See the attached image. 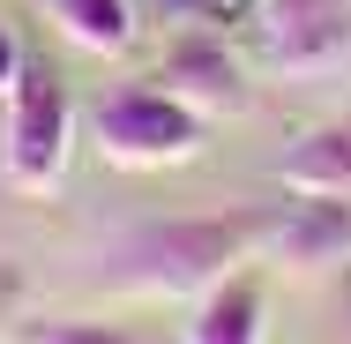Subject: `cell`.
Here are the masks:
<instances>
[{
    "mask_svg": "<svg viewBox=\"0 0 351 344\" xmlns=\"http://www.w3.org/2000/svg\"><path fill=\"white\" fill-rule=\"evenodd\" d=\"M187 344H262V277L239 270L217 292H202L195 322H187Z\"/></svg>",
    "mask_w": 351,
    "mask_h": 344,
    "instance_id": "8",
    "label": "cell"
},
{
    "mask_svg": "<svg viewBox=\"0 0 351 344\" xmlns=\"http://www.w3.org/2000/svg\"><path fill=\"white\" fill-rule=\"evenodd\" d=\"M262 30H269L277 68H322V60L344 53L351 15L344 0H262Z\"/></svg>",
    "mask_w": 351,
    "mask_h": 344,
    "instance_id": "4",
    "label": "cell"
},
{
    "mask_svg": "<svg viewBox=\"0 0 351 344\" xmlns=\"http://www.w3.org/2000/svg\"><path fill=\"white\" fill-rule=\"evenodd\" d=\"M75 128H82V113H75L68 82L45 60H30L23 82L8 90V142H0L8 187L15 195H53L60 172H68V157H75Z\"/></svg>",
    "mask_w": 351,
    "mask_h": 344,
    "instance_id": "2",
    "label": "cell"
},
{
    "mask_svg": "<svg viewBox=\"0 0 351 344\" xmlns=\"http://www.w3.org/2000/svg\"><path fill=\"white\" fill-rule=\"evenodd\" d=\"M23 68H30V53H23V38H15L8 23H0V98H8L15 82H23Z\"/></svg>",
    "mask_w": 351,
    "mask_h": 344,
    "instance_id": "11",
    "label": "cell"
},
{
    "mask_svg": "<svg viewBox=\"0 0 351 344\" xmlns=\"http://www.w3.org/2000/svg\"><path fill=\"white\" fill-rule=\"evenodd\" d=\"M90 142L120 172H165L202 150V113H187L172 90H112L90 105Z\"/></svg>",
    "mask_w": 351,
    "mask_h": 344,
    "instance_id": "3",
    "label": "cell"
},
{
    "mask_svg": "<svg viewBox=\"0 0 351 344\" xmlns=\"http://www.w3.org/2000/svg\"><path fill=\"white\" fill-rule=\"evenodd\" d=\"M277 187L284 195H351V120L306 128L277 157Z\"/></svg>",
    "mask_w": 351,
    "mask_h": 344,
    "instance_id": "7",
    "label": "cell"
},
{
    "mask_svg": "<svg viewBox=\"0 0 351 344\" xmlns=\"http://www.w3.org/2000/svg\"><path fill=\"white\" fill-rule=\"evenodd\" d=\"M15 344H142V337L120 322H30Z\"/></svg>",
    "mask_w": 351,
    "mask_h": 344,
    "instance_id": "10",
    "label": "cell"
},
{
    "mask_svg": "<svg viewBox=\"0 0 351 344\" xmlns=\"http://www.w3.org/2000/svg\"><path fill=\"white\" fill-rule=\"evenodd\" d=\"M277 217L269 209H210V217H165V225H142L135 240L112 255L120 284L142 299H202L224 277H239L262 247H269Z\"/></svg>",
    "mask_w": 351,
    "mask_h": 344,
    "instance_id": "1",
    "label": "cell"
},
{
    "mask_svg": "<svg viewBox=\"0 0 351 344\" xmlns=\"http://www.w3.org/2000/svg\"><path fill=\"white\" fill-rule=\"evenodd\" d=\"M165 90L187 105V113H239L247 105V82H239V60L217 45V38H172L165 45Z\"/></svg>",
    "mask_w": 351,
    "mask_h": 344,
    "instance_id": "5",
    "label": "cell"
},
{
    "mask_svg": "<svg viewBox=\"0 0 351 344\" xmlns=\"http://www.w3.org/2000/svg\"><path fill=\"white\" fill-rule=\"evenodd\" d=\"M53 15H60V30H68L82 53H120L135 38L128 0H53Z\"/></svg>",
    "mask_w": 351,
    "mask_h": 344,
    "instance_id": "9",
    "label": "cell"
},
{
    "mask_svg": "<svg viewBox=\"0 0 351 344\" xmlns=\"http://www.w3.org/2000/svg\"><path fill=\"white\" fill-rule=\"evenodd\" d=\"M269 255L299 270H337L351 262V195H299L269 232Z\"/></svg>",
    "mask_w": 351,
    "mask_h": 344,
    "instance_id": "6",
    "label": "cell"
}]
</instances>
